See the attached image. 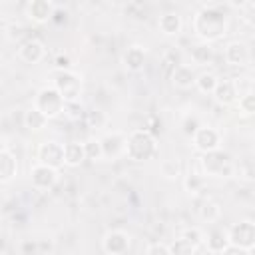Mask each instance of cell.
<instances>
[{
  "instance_id": "6da1fadb",
  "label": "cell",
  "mask_w": 255,
  "mask_h": 255,
  "mask_svg": "<svg viewBox=\"0 0 255 255\" xmlns=\"http://www.w3.org/2000/svg\"><path fill=\"white\" fill-rule=\"evenodd\" d=\"M193 32L195 36L209 44L225 36L227 32V12L223 4H205L193 18Z\"/></svg>"
},
{
  "instance_id": "7a4b0ae2",
  "label": "cell",
  "mask_w": 255,
  "mask_h": 255,
  "mask_svg": "<svg viewBox=\"0 0 255 255\" xmlns=\"http://www.w3.org/2000/svg\"><path fill=\"white\" fill-rule=\"evenodd\" d=\"M157 153V141L155 135L141 128V129H133L128 135V145H126V155L131 161H147Z\"/></svg>"
},
{
  "instance_id": "3957f363",
  "label": "cell",
  "mask_w": 255,
  "mask_h": 255,
  "mask_svg": "<svg viewBox=\"0 0 255 255\" xmlns=\"http://www.w3.org/2000/svg\"><path fill=\"white\" fill-rule=\"evenodd\" d=\"M52 86L62 94L66 104L80 102L82 96V80L72 70H56L52 74Z\"/></svg>"
},
{
  "instance_id": "277c9868",
  "label": "cell",
  "mask_w": 255,
  "mask_h": 255,
  "mask_svg": "<svg viewBox=\"0 0 255 255\" xmlns=\"http://www.w3.org/2000/svg\"><path fill=\"white\" fill-rule=\"evenodd\" d=\"M201 167L205 169L207 175H213V177H231L233 169H235L233 161H231V155L223 149L203 153L201 155Z\"/></svg>"
},
{
  "instance_id": "5b68a950",
  "label": "cell",
  "mask_w": 255,
  "mask_h": 255,
  "mask_svg": "<svg viewBox=\"0 0 255 255\" xmlns=\"http://www.w3.org/2000/svg\"><path fill=\"white\" fill-rule=\"evenodd\" d=\"M34 106H36L48 120H52V118L60 116V114L66 110V100L62 98V94H60L54 86H44V88L38 92Z\"/></svg>"
},
{
  "instance_id": "8992f818",
  "label": "cell",
  "mask_w": 255,
  "mask_h": 255,
  "mask_svg": "<svg viewBox=\"0 0 255 255\" xmlns=\"http://www.w3.org/2000/svg\"><path fill=\"white\" fill-rule=\"evenodd\" d=\"M229 243L235 245V247H241V249H253L255 247V223L253 221H237L233 223L229 229Z\"/></svg>"
},
{
  "instance_id": "52a82bcc",
  "label": "cell",
  "mask_w": 255,
  "mask_h": 255,
  "mask_svg": "<svg viewBox=\"0 0 255 255\" xmlns=\"http://www.w3.org/2000/svg\"><path fill=\"white\" fill-rule=\"evenodd\" d=\"M36 157H38V163L54 167V169H60L62 165H66L64 145L58 143V141H44V143H40V147L36 151Z\"/></svg>"
},
{
  "instance_id": "ba28073f",
  "label": "cell",
  "mask_w": 255,
  "mask_h": 255,
  "mask_svg": "<svg viewBox=\"0 0 255 255\" xmlns=\"http://www.w3.org/2000/svg\"><path fill=\"white\" fill-rule=\"evenodd\" d=\"M191 141H193V147L203 155V153H209V151H215V149H219V143H221V135H219V131L215 129V128H209V126H201L195 133H193V137H191Z\"/></svg>"
},
{
  "instance_id": "9c48e42d",
  "label": "cell",
  "mask_w": 255,
  "mask_h": 255,
  "mask_svg": "<svg viewBox=\"0 0 255 255\" xmlns=\"http://www.w3.org/2000/svg\"><path fill=\"white\" fill-rule=\"evenodd\" d=\"M102 247L108 255H124L129 249V235L120 229L108 231L102 239Z\"/></svg>"
},
{
  "instance_id": "30bf717a",
  "label": "cell",
  "mask_w": 255,
  "mask_h": 255,
  "mask_svg": "<svg viewBox=\"0 0 255 255\" xmlns=\"http://www.w3.org/2000/svg\"><path fill=\"white\" fill-rule=\"evenodd\" d=\"M30 181L36 189H52L58 183V169L38 163L30 169Z\"/></svg>"
},
{
  "instance_id": "8fae6325",
  "label": "cell",
  "mask_w": 255,
  "mask_h": 255,
  "mask_svg": "<svg viewBox=\"0 0 255 255\" xmlns=\"http://www.w3.org/2000/svg\"><path fill=\"white\" fill-rule=\"evenodd\" d=\"M102 149H104V157L108 159H116L122 153H126V145H128V135L120 133V131H112L106 133L102 139Z\"/></svg>"
},
{
  "instance_id": "7c38bea8",
  "label": "cell",
  "mask_w": 255,
  "mask_h": 255,
  "mask_svg": "<svg viewBox=\"0 0 255 255\" xmlns=\"http://www.w3.org/2000/svg\"><path fill=\"white\" fill-rule=\"evenodd\" d=\"M54 14H56V6L50 0H32L26 6V16L36 24H44L52 20Z\"/></svg>"
},
{
  "instance_id": "4fadbf2b",
  "label": "cell",
  "mask_w": 255,
  "mask_h": 255,
  "mask_svg": "<svg viewBox=\"0 0 255 255\" xmlns=\"http://www.w3.org/2000/svg\"><path fill=\"white\" fill-rule=\"evenodd\" d=\"M44 54H46L44 44H42L40 40H34V38L26 40V42L20 44V48H18V56H20V60L26 62V64H38V62L44 58Z\"/></svg>"
},
{
  "instance_id": "5bb4252c",
  "label": "cell",
  "mask_w": 255,
  "mask_h": 255,
  "mask_svg": "<svg viewBox=\"0 0 255 255\" xmlns=\"http://www.w3.org/2000/svg\"><path fill=\"white\" fill-rule=\"evenodd\" d=\"M249 46L245 42H229L225 46V62L231 66H245L249 62Z\"/></svg>"
},
{
  "instance_id": "9a60e30c",
  "label": "cell",
  "mask_w": 255,
  "mask_h": 255,
  "mask_svg": "<svg viewBox=\"0 0 255 255\" xmlns=\"http://www.w3.org/2000/svg\"><path fill=\"white\" fill-rule=\"evenodd\" d=\"M213 98L217 104L221 106H231L237 102V84L233 80H219L217 82V88L213 92Z\"/></svg>"
},
{
  "instance_id": "2e32d148",
  "label": "cell",
  "mask_w": 255,
  "mask_h": 255,
  "mask_svg": "<svg viewBox=\"0 0 255 255\" xmlns=\"http://www.w3.org/2000/svg\"><path fill=\"white\" fill-rule=\"evenodd\" d=\"M18 173V163L14 153L8 147L0 149V181L2 183H10Z\"/></svg>"
},
{
  "instance_id": "e0dca14e",
  "label": "cell",
  "mask_w": 255,
  "mask_h": 255,
  "mask_svg": "<svg viewBox=\"0 0 255 255\" xmlns=\"http://www.w3.org/2000/svg\"><path fill=\"white\" fill-rule=\"evenodd\" d=\"M124 66H126V70H129V72H139V70H143V66H145V50L141 48V46H137V44H133V46H129L126 52H124Z\"/></svg>"
},
{
  "instance_id": "ac0fdd59",
  "label": "cell",
  "mask_w": 255,
  "mask_h": 255,
  "mask_svg": "<svg viewBox=\"0 0 255 255\" xmlns=\"http://www.w3.org/2000/svg\"><path fill=\"white\" fill-rule=\"evenodd\" d=\"M171 82H173V86L175 88H181V90H187V88H191V86H195V80H197V74L193 72V68L191 66H185V64H179L175 70H173V74H171V78H169Z\"/></svg>"
},
{
  "instance_id": "d6986e66",
  "label": "cell",
  "mask_w": 255,
  "mask_h": 255,
  "mask_svg": "<svg viewBox=\"0 0 255 255\" xmlns=\"http://www.w3.org/2000/svg\"><path fill=\"white\" fill-rule=\"evenodd\" d=\"M205 245H207V249H209L211 253H223V251L231 245V243H229V233H227L225 229H221V227H215V229H211V231L207 233Z\"/></svg>"
},
{
  "instance_id": "ffe728a7",
  "label": "cell",
  "mask_w": 255,
  "mask_h": 255,
  "mask_svg": "<svg viewBox=\"0 0 255 255\" xmlns=\"http://www.w3.org/2000/svg\"><path fill=\"white\" fill-rule=\"evenodd\" d=\"M157 28L165 36H177L181 32V16L177 12H163L157 20Z\"/></svg>"
},
{
  "instance_id": "44dd1931",
  "label": "cell",
  "mask_w": 255,
  "mask_h": 255,
  "mask_svg": "<svg viewBox=\"0 0 255 255\" xmlns=\"http://www.w3.org/2000/svg\"><path fill=\"white\" fill-rule=\"evenodd\" d=\"M64 159H66V165H70V167H78L84 159H88L84 143H80V141L64 143Z\"/></svg>"
},
{
  "instance_id": "7402d4cb",
  "label": "cell",
  "mask_w": 255,
  "mask_h": 255,
  "mask_svg": "<svg viewBox=\"0 0 255 255\" xmlns=\"http://www.w3.org/2000/svg\"><path fill=\"white\" fill-rule=\"evenodd\" d=\"M22 122H24V128H26V129L36 131V129H42V128L48 124V118H46L36 106H32V108H28V110L24 112Z\"/></svg>"
},
{
  "instance_id": "603a6c76",
  "label": "cell",
  "mask_w": 255,
  "mask_h": 255,
  "mask_svg": "<svg viewBox=\"0 0 255 255\" xmlns=\"http://www.w3.org/2000/svg\"><path fill=\"white\" fill-rule=\"evenodd\" d=\"M217 76L213 72H201L197 74V80H195V88L201 92V94H213L215 88H217Z\"/></svg>"
},
{
  "instance_id": "cb8c5ba5",
  "label": "cell",
  "mask_w": 255,
  "mask_h": 255,
  "mask_svg": "<svg viewBox=\"0 0 255 255\" xmlns=\"http://www.w3.org/2000/svg\"><path fill=\"white\" fill-rule=\"evenodd\" d=\"M191 60H193L195 64H199V66L209 64V62L213 60V50H211V46L205 44V42L195 44V46L191 48Z\"/></svg>"
},
{
  "instance_id": "d4e9b609",
  "label": "cell",
  "mask_w": 255,
  "mask_h": 255,
  "mask_svg": "<svg viewBox=\"0 0 255 255\" xmlns=\"http://www.w3.org/2000/svg\"><path fill=\"white\" fill-rule=\"evenodd\" d=\"M219 215H221V207H219L215 201L205 199V201L201 203V207H199V217H201L203 221L213 223V221H217V219H219Z\"/></svg>"
},
{
  "instance_id": "484cf974",
  "label": "cell",
  "mask_w": 255,
  "mask_h": 255,
  "mask_svg": "<svg viewBox=\"0 0 255 255\" xmlns=\"http://www.w3.org/2000/svg\"><path fill=\"white\" fill-rule=\"evenodd\" d=\"M169 253L171 255H195L197 253V245H193L191 241H187L185 237H177L171 245H169Z\"/></svg>"
},
{
  "instance_id": "4316f807",
  "label": "cell",
  "mask_w": 255,
  "mask_h": 255,
  "mask_svg": "<svg viewBox=\"0 0 255 255\" xmlns=\"http://www.w3.org/2000/svg\"><path fill=\"white\" fill-rule=\"evenodd\" d=\"M106 122H108V118H106V114L102 110H96L94 108V110L86 112V126L90 129H100V128L106 126Z\"/></svg>"
},
{
  "instance_id": "83f0119b",
  "label": "cell",
  "mask_w": 255,
  "mask_h": 255,
  "mask_svg": "<svg viewBox=\"0 0 255 255\" xmlns=\"http://www.w3.org/2000/svg\"><path fill=\"white\" fill-rule=\"evenodd\" d=\"M84 147H86V157L92 159V161H98L104 157V149H102V141L100 139H88L84 141Z\"/></svg>"
},
{
  "instance_id": "f1b7e54d",
  "label": "cell",
  "mask_w": 255,
  "mask_h": 255,
  "mask_svg": "<svg viewBox=\"0 0 255 255\" xmlns=\"http://www.w3.org/2000/svg\"><path fill=\"white\" fill-rule=\"evenodd\" d=\"M237 108H239L241 114H245V116H253V114H255V92H247V94H243V96L239 98V102H237Z\"/></svg>"
},
{
  "instance_id": "f546056e",
  "label": "cell",
  "mask_w": 255,
  "mask_h": 255,
  "mask_svg": "<svg viewBox=\"0 0 255 255\" xmlns=\"http://www.w3.org/2000/svg\"><path fill=\"white\" fill-rule=\"evenodd\" d=\"M203 177L199 175V173H189V175H185V179H183V187H185V191L187 193H197V191H201L203 189Z\"/></svg>"
},
{
  "instance_id": "4dcf8cb0",
  "label": "cell",
  "mask_w": 255,
  "mask_h": 255,
  "mask_svg": "<svg viewBox=\"0 0 255 255\" xmlns=\"http://www.w3.org/2000/svg\"><path fill=\"white\" fill-rule=\"evenodd\" d=\"M179 171H181V165H179L177 159H165V161L161 163V173H163L167 179H175V177L179 175Z\"/></svg>"
},
{
  "instance_id": "1f68e13d",
  "label": "cell",
  "mask_w": 255,
  "mask_h": 255,
  "mask_svg": "<svg viewBox=\"0 0 255 255\" xmlns=\"http://www.w3.org/2000/svg\"><path fill=\"white\" fill-rule=\"evenodd\" d=\"M199 128H201V124H199V120H197L195 116H185V118H183L181 129H183V133H185V135L193 137V133H195Z\"/></svg>"
},
{
  "instance_id": "d6a6232c",
  "label": "cell",
  "mask_w": 255,
  "mask_h": 255,
  "mask_svg": "<svg viewBox=\"0 0 255 255\" xmlns=\"http://www.w3.org/2000/svg\"><path fill=\"white\" fill-rule=\"evenodd\" d=\"M181 237H185L187 241H191L193 245H201L203 241H205V237H203V233L197 229V227H185L183 231H181Z\"/></svg>"
},
{
  "instance_id": "836d02e7",
  "label": "cell",
  "mask_w": 255,
  "mask_h": 255,
  "mask_svg": "<svg viewBox=\"0 0 255 255\" xmlns=\"http://www.w3.org/2000/svg\"><path fill=\"white\" fill-rule=\"evenodd\" d=\"M241 10H243L241 18H243L249 26H253V28H255V2H243Z\"/></svg>"
},
{
  "instance_id": "e575fe53",
  "label": "cell",
  "mask_w": 255,
  "mask_h": 255,
  "mask_svg": "<svg viewBox=\"0 0 255 255\" xmlns=\"http://www.w3.org/2000/svg\"><path fill=\"white\" fill-rule=\"evenodd\" d=\"M145 255H171V253H169V247L167 245H163V243H151V245H147Z\"/></svg>"
},
{
  "instance_id": "d590c367",
  "label": "cell",
  "mask_w": 255,
  "mask_h": 255,
  "mask_svg": "<svg viewBox=\"0 0 255 255\" xmlns=\"http://www.w3.org/2000/svg\"><path fill=\"white\" fill-rule=\"evenodd\" d=\"M241 175H243L247 181H255V159H253V161H247V163H243Z\"/></svg>"
},
{
  "instance_id": "8d00e7d4",
  "label": "cell",
  "mask_w": 255,
  "mask_h": 255,
  "mask_svg": "<svg viewBox=\"0 0 255 255\" xmlns=\"http://www.w3.org/2000/svg\"><path fill=\"white\" fill-rule=\"evenodd\" d=\"M64 112H68L72 118H80V116H82V104H80V102L66 104V110H64Z\"/></svg>"
},
{
  "instance_id": "74e56055",
  "label": "cell",
  "mask_w": 255,
  "mask_h": 255,
  "mask_svg": "<svg viewBox=\"0 0 255 255\" xmlns=\"http://www.w3.org/2000/svg\"><path fill=\"white\" fill-rule=\"evenodd\" d=\"M221 255H249L247 249H241V247H235V245H229Z\"/></svg>"
},
{
  "instance_id": "f35d334b",
  "label": "cell",
  "mask_w": 255,
  "mask_h": 255,
  "mask_svg": "<svg viewBox=\"0 0 255 255\" xmlns=\"http://www.w3.org/2000/svg\"><path fill=\"white\" fill-rule=\"evenodd\" d=\"M56 66H58V70H68V66H70V60H68V56H58V60H56Z\"/></svg>"
},
{
  "instance_id": "ab89813d",
  "label": "cell",
  "mask_w": 255,
  "mask_h": 255,
  "mask_svg": "<svg viewBox=\"0 0 255 255\" xmlns=\"http://www.w3.org/2000/svg\"><path fill=\"white\" fill-rule=\"evenodd\" d=\"M2 255H6V253H2Z\"/></svg>"
}]
</instances>
